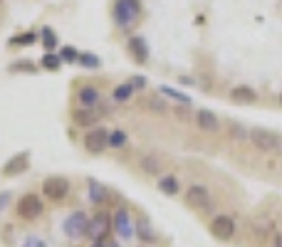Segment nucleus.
Instances as JSON below:
<instances>
[{
	"mask_svg": "<svg viewBox=\"0 0 282 247\" xmlns=\"http://www.w3.org/2000/svg\"><path fill=\"white\" fill-rule=\"evenodd\" d=\"M30 168V151H20L15 153L13 158H8L3 168H0V176L3 178H13V176H20V173H25Z\"/></svg>",
	"mask_w": 282,
	"mask_h": 247,
	"instance_id": "nucleus-16",
	"label": "nucleus"
},
{
	"mask_svg": "<svg viewBox=\"0 0 282 247\" xmlns=\"http://www.w3.org/2000/svg\"><path fill=\"white\" fill-rule=\"evenodd\" d=\"M127 52L129 57L136 62V65H146L149 57H151V50H149V42L144 40L141 35H131L127 42Z\"/></svg>",
	"mask_w": 282,
	"mask_h": 247,
	"instance_id": "nucleus-17",
	"label": "nucleus"
},
{
	"mask_svg": "<svg viewBox=\"0 0 282 247\" xmlns=\"http://www.w3.org/2000/svg\"><path fill=\"white\" fill-rule=\"evenodd\" d=\"M248 141L253 143L255 151H260V153H275V151H280V146H282L280 134L270 131L265 126H253L248 131Z\"/></svg>",
	"mask_w": 282,
	"mask_h": 247,
	"instance_id": "nucleus-5",
	"label": "nucleus"
},
{
	"mask_svg": "<svg viewBox=\"0 0 282 247\" xmlns=\"http://www.w3.org/2000/svg\"><path fill=\"white\" fill-rule=\"evenodd\" d=\"M171 114H176L181 121H191V107H184V104H176L171 107Z\"/></svg>",
	"mask_w": 282,
	"mask_h": 247,
	"instance_id": "nucleus-32",
	"label": "nucleus"
},
{
	"mask_svg": "<svg viewBox=\"0 0 282 247\" xmlns=\"http://www.w3.org/2000/svg\"><path fill=\"white\" fill-rule=\"evenodd\" d=\"M87 230H89V215H87V210H82V208L72 210L70 215L65 218V222H62V233L67 235L70 240L87 237Z\"/></svg>",
	"mask_w": 282,
	"mask_h": 247,
	"instance_id": "nucleus-8",
	"label": "nucleus"
},
{
	"mask_svg": "<svg viewBox=\"0 0 282 247\" xmlns=\"http://www.w3.org/2000/svg\"><path fill=\"white\" fill-rule=\"evenodd\" d=\"M228 99H230L233 104H238V107H250V104L257 101V92H255L250 84H235V87L230 89Z\"/></svg>",
	"mask_w": 282,
	"mask_h": 247,
	"instance_id": "nucleus-18",
	"label": "nucleus"
},
{
	"mask_svg": "<svg viewBox=\"0 0 282 247\" xmlns=\"http://www.w3.org/2000/svg\"><path fill=\"white\" fill-rule=\"evenodd\" d=\"M112 235H116L119 242H131L136 237V218L124 200H119V205L112 210Z\"/></svg>",
	"mask_w": 282,
	"mask_h": 247,
	"instance_id": "nucleus-1",
	"label": "nucleus"
},
{
	"mask_svg": "<svg viewBox=\"0 0 282 247\" xmlns=\"http://www.w3.org/2000/svg\"><path fill=\"white\" fill-rule=\"evenodd\" d=\"M208 233L218 240V242H230V240H235V235H238V222L226 215V213H220V215H215V218L208 222Z\"/></svg>",
	"mask_w": 282,
	"mask_h": 247,
	"instance_id": "nucleus-10",
	"label": "nucleus"
},
{
	"mask_svg": "<svg viewBox=\"0 0 282 247\" xmlns=\"http://www.w3.org/2000/svg\"><path fill=\"white\" fill-rule=\"evenodd\" d=\"M15 213H17V218L25 220V222H35V220L43 218L45 213V198L40 193H23L20 198H17V203H15Z\"/></svg>",
	"mask_w": 282,
	"mask_h": 247,
	"instance_id": "nucleus-4",
	"label": "nucleus"
},
{
	"mask_svg": "<svg viewBox=\"0 0 282 247\" xmlns=\"http://www.w3.org/2000/svg\"><path fill=\"white\" fill-rule=\"evenodd\" d=\"M87 195H89V203L94 210H109L112 205V191L94 178H87Z\"/></svg>",
	"mask_w": 282,
	"mask_h": 247,
	"instance_id": "nucleus-11",
	"label": "nucleus"
},
{
	"mask_svg": "<svg viewBox=\"0 0 282 247\" xmlns=\"http://www.w3.org/2000/svg\"><path fill=\"white\" fill-rule=\"evenodd\" d=\"M10 203H13V193H10V191H0V213H3L5 208H10Z\"/></svg>",
	"mask_w": 282,
	"mask_h": 247,
	"instance_id": "nucleus-34",
	"label": "nucleus"
},
{
	"mask_svg": "<svg viewBox=\"0 0 282 247\" xmlns=\"http://www.w3.org/2000/svg\"><path fill=\"white\" fill-rule=\"evenodd\" d=\"M158 94L166 96V99H169V101H173V104L193 107V99H191V94H186V92L176 89V87H169V84H161V87H158Z\"/></svg>",
	"mask_w": 282,
	"mask_h": 247,
	"instance_id": "nucleus-20",
	"label": "nucleus"
},
{
	"mask_svg": "<svg viewBox=\"0 0 282 247\" xmlns=\"http://www.w3.org/2000/svg\"><path fill=\"white\" fill-rule=\"evenodd\" d=\"M139 168L146 173V176H164V158L158 156V153H144L139 158Z\"/></svg>",
	"mask_w": 282,
	"mask_h": 247,
	"instance_id": "nucleus-19",
	"label": "nucleus"
},
{
	"mask_svg": "<svg viewBox=\"0 0 282 247\" xmlns=\"http://www.w3.org/2000/svg\"><path fill=\"white\" fill-rule=\"evenodd\" d=\"M156 188L164 193V195L173 198V195H178V193H181V180L176 178V176H171V173H166V176H158Z\"/></svg>",
	"mask_w": 282,
	"mask_h": 247,
	"instance_id": "nucleus-21",
	"label": "nucleus"
},
{
	"mask_svg": "<svg viewBox=\"0 0 282 247\" xmlns=\"http://www.w3.org/2000/svg\"><path fill=\"white\" fill-rule=\"evenodd\" d=\"M104 247H122V242H119V240H112V237H109V240H104Z\"/></svg>",
	"mask_w": 282,
	"mask_h": 247,
	"instance_id": "nucleus-37",
	"label": "nucleus"
},
{
	"mask_svg": "<svg viewBox=\"0 0 282 247\" xmlns=\"http://www.w3.org/2000/svg\"><path fill=\"white\" fill-rule=\"evenodd\" d=\"M272 247H282V230H275V235H272Z\"/></svg>",
	"mask_w": 282,
	"mask_h": 247,
	"instance_id": "nucleus-36",
	"label": "nucleus"
},
{
	"mask_svg": "<svg viewBox=\"0 0 282 247\" xmlns=\"http://www.w3.org/2000/svg\"><path fill=\"white\" fill-rule=\"evenodd\" d=\"M74 99H77V107H82V109H97L102 104V89L92 82H82L77 84Z\"/></svg>",
	"mask_w": 282,
	"mask_h": 247,
	"instance_id": "nucleus-12",
	"label": "nucleus"
},
{
	"mask_svg": "<svg viewBox=\"0 0 282 247\" xmlns=\"http://www.w3.org/2000/svg\"><path fill=\"white\" fill-rule=\"evenodd\" d=\"M193 121H196V129L200 134H211V136L223 129L220 116H218L213 109H196L193 111Z\"/></svg>",
	"mask_w": 282,
	"mask_h": 247,
	"instance_id": "nucleus-14",
	"label": "nucleus"
},
{
	"mask_svg": "<svg viewBox=\"0 0 282 247\" xmlns=\"http://www.w3.org/2000/svg\"><path fill=\"white\" fill-rule=\"evenodd\" d=\"M89 247H104V242H92Z\"/></svg>",
	"mask_w": 282,
	"mask_h": 247,
	"instance_id": "nucleus-38",
	"label": "nucleus"
},
{
	"mask_svg": "<svg viewBox=\"0 0 282 247\" xmlns=\"http://www.w3.org/2000/svg\"><path fill=\"white\" fill-rule=\"evenodd\" d=\"M40 40H43L45 52H55V50H57V32L52 28H43V30H40Z\"/></svg>",
	"mask_w": 282,
	"mask_h": 247,
	"instance_id": "nucleus-27",
	"label": "nucleus"
},
{
	"mask_svg": "<svg viewBox=\"0 0 282 247\" xmlns=\"http://www.w3.org/2000/svg\"><path fill=\"white\" fill-rule=\"evenodd\" d=\"M144 107H146V111H151V114H169L171 111V104L166 96L161 94H151L144 99Z\"/></svg>",
	"mask_w": 282,
	"mask_h": 247,
	"instance_id": "nucleus-23",
	"label": "nucleus"
},
{
	"mask_svg": "<svg viewBox=\"0 0 282 247\" xmlns=\"http://www.w3.org/2000/svg\"><path fill=\"white\" fill-rule=\"evenodd\" d=\"M250 230H253L255 240H257L260 245H265V242H268V237H270V235H275V233H272V222H270V220H265V218L255 220V222H253V228H250Z\"/></svg>",
	"mask_w": 282,
	"mask_h": 247,
	"instance_id": "nucleus-25",
	"label": "nucleus"
},
{
	"mask_svg": "<svg viewBox=\"0 0 282 247\" xmlns=\"http://www.w3.org/2000/svg\"><path fill=\"white\" fill-rule=\"evenodd\" d=\"M0 3H3V0H0Z\"/></svg>",
	"mask_w": 282,
	"mask_h": 247,
	"instance_id": "nucleus-40",
	"label": "nucleus"
},
{
	"mask_svg": "<svg viewBox=\"0 0 282 247\" xmlns=\"http://www.w3.org/2000/svg\"><path fill=\"white\" fill-rule=\"evenodd\" d=\"M129 146V134L122 129V126H112L109 129V149L114 151H122Z\"/></svg>",
	"mask_w": 282,
	"mask_h": 247,
	"instance_id": "nucleus-24",
	"label": "nucleus"
},
{
	"mask_svg": "<svg viewBox=\"0 0 282 247\" xmlns=\"http://www.w3.org/2000/svg\"><path fill=\"white\" fill-rule=\"evenodd\" d=\"M280 107H282V92H280Z\"/></svg>",
	"mask_w": 282,
	"mask_h": 247,
	"instance_id": "nucleus-39",
	"label": "nucleus"
},
{
	"mask_svg": "<svg viewBox=\"0 0 282 247\" xmlns=\"http://www.w3.org/2000/svg\"><path fill=\"white\" fill-rule=\"evenodd\" d=\"M134 94H136V87L127 79V82L116 84V87L112 89V101H116V104H127V101L134 99Z\"/></svg>",
	"mask_w": 282,
	"mask_h": 247,
	"instance_id": "nucleus-22",
	"label": "nucleus"
},
{
	"mask_svg": "<svg viewBox=\"0 0 282 247\" xmlns=\"http://www.w3.org/2000/svg\"><path fill=\"white\" fill-rule=\"evenodd\" d=\"M82 149L89 156H102L109 149V126L99 123L94 129H87L85 136H82Z\"/></svg>",
	"mask_w": 282,
	"mask_h": 247,
	"instance_id": "nucleus-6",
	"label": "nucleus"
},
{
	"mask_svg": "<svg viewBox=\"0 0 282 247\" xmlns=\"http://www.w3.org/2000/svg\"><path fill=\"white\" fill-rule=\"evenodd\" d=\"M20 247H50V245L45 242L40 235H28V237L23 240V245H20Z\"/></svg>",
	"mask_w": 282,
	"mask_h": 247,
	"instance_id": "nucleus-33",
	"label": "nucleus"
},
{
	"mask_svg": "<svg viewBox=\"0 0 282 247\" xmlns=\"http://www.w3.org/2000/svg\"><path fill=\"white\" fill-rule=\"evenodd\" d=\"M141 15H144L141 0H114L112 17H114V23H116V28H122L124 32H129L131 28H136Z\"/></svg>",
	"mask_w": 282,
	"mask_h": 247,
	"instance_id": "nucleus-2",
	"label": "nucleus"
},
{
	"mask_svg": "<svg viewBox=\"0 0 282 247\" xmlns=\"http://www.w3.org/2000/svg\"><path fill=\"white\" fill-rule=\"evenodd\" d=\"M87 237L92 242H104L112 237V213L109 210H94V215L89 218Z\"/></svg>",
	"mask_w": 282,
	"mask_h": 247,
	"instance_id": "nucleus-7",
	"label": "nucleus"
},
{
	"mask_svg": "<svg viewBox=\"0 0 282 247\" xmlns=\"http://www.w3.org/2000/svg\"><path fill=\"white\" fill-rule=\"evenodd\" d=\"M70 193H72V180L67 176H62V173L47 176L43 180V186H40V195H43L47 203H52V205L65 203L70 198Z\"/></svg>",
	"mask_w": 282,
	"mask_h": 247,
	"instance_id": "nucleus-3",
	"label": "nucleus"
},
{
	"mask_svg": "<svg viewBox=\"0 0 282 247\" xmlns=\"http://www.w3.org/2000/svg\"><path fill=\"white\" fill-rule=\"evenodd\" d=\"M65 62H62V57L57 55V52H45L43 59H40V67L47 69V72H59Z\"/></svg>",
	"mask_w": 282,
	"mask_h": 247,
	"instance_id": "nucleus-26",
	"label": "nucleus"
},
{
	"mask_svg": "<svg viewBox=\"0 0 282 247\" xmlns=\"http://www.w3.org/2000/svg\"><path fill=\"white\" fill-rule=\"evenodd\" d=\"M129 82H131V84H134V87H136V92H141V89H146V79H144L141 74H134V77H131Z\"/></svg>",
	"mask_w": 282,
	"mask_h": 247,
	"instance_id": "nucleus-35",
	"label": "nucleus"
},
{
	"mask_svg": "<svg viewBox=\"0 0 282 247\" xmlns=\"http://www.w3.org/2000/svg\"><path fill=\"white\" fill-rule=\"evenodd\" d=\"M57 55L62 57V62H79V50L74 47V45H65V47H59L57 50Z\"/></svg>",
	"mask_w": 282,
	"mask_h": 247,
	"instance_id": "nucleus-29",
	"label": "nucleus"
},
{
	"mask_svg": "<svg viewBox=\"0 0 282 247\" xmlns=\"http://www.w3.org/2000/svg\"><path fill=\"white\" fill-rule=\"evenodd\" d=\"M35 42H37V32L28 30V32H20V35L10 37V47H28V45H35Z\"/></svg>",
	"mask_w": 282,
	"mask_h": 247,
	"instance_id": "nucleus-28",
	"label": "nucleus"
},
{
	"mask_svg": "<svg viewBox=\"0 0 282 247\" xmlns=\"http://www.w3.org/2000/svg\"><path fill=\"white\" fill-rule=\"evenodd\" d=\"M107 114V109H102V104H99L97 109H82V107H77V109H72V123L77 126V129H94L102 123V116Z\"/></svg>",
	"mask_w": 282,
	"mask_h": 247,
	"instance_id": "nucleus-13",
	"label": "nucleus"
},
{
	"mask_svg": "<svg viewBox=\"0 0 282 247\" xmlns=\"http://www.w3.org/2000/svg\"><path fill=\"white\" fill-rule=\"evenodd\" d=\"M10 72H25V74H32V72H37V65L32 62V59H17L10 65Z\"/></svg>",
	"mask_w": 282,
	"mask_h": 247,
	"instance_id": "nucleus-30",
	"label": "nucleus"
},
{
	"mask_svg": "<svg viewBox=\"0 0 282 247\" xmlns=\"http://www.w3.org/2000/svg\"><path fill=\"white\" fill-rule=\"evenodd\" d=\"M79 65L85 69H99L102 67V59H99L97 55H92V52H82V55H79Z\"/></svg>",
	"mask_w": 282,
	"mask_h": 247,
	"instance_id": "nucleus-31",
	"label": "nucleus"
},
{
	"mask_svg": "<svg viewBox=\"0 0 282 247\" xmlns=\"http://www.w3.org/2000/svg\"><path fill=\"white\" fill-rule=\"evenodd\" d=\"M184 200L188 208L200 210V213L213 208V195H211V191H208V186H203V183H191L184 191Z\"/></svg>",
	"mask_w": 282,
	"mask_h": 247,
	"instance_id": "nucleus-9",
	"label": "nucleus"
},
{
	"mask_svg": "<svg viewBox=\"0 0 282 247\" xmlns=\"http://www.w3.org/2000/svg\"><path fill=\"white\" fill-rule=\"evenodd\" d=\"M136 240L146 247H156V242H158V233H156L154 222H151L149 215H144V213L136 215Z\"/></svg>",
	"mask_w": 282,
	"mask_h": 247,
	"instance_id": "nucleus-15",
	"label": "nucleus"
}]
</instances>
